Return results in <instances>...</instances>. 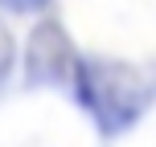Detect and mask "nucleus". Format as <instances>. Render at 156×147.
<instances>
[{
  "instance_id": "1",
  "label": "nucleus",
  "mask_w": 156,
  "mask_h": 147,
  "mask_svg": "<svg viewBox=\"0 0 156 147\" xmlns=\"http://www.w3.org/2000/svg\"><path fill=\"white\" fill-rule=\"evenodd\" d=\"M74 86L78 98L86 102V110L94 115V123L107 135L132 127L136 119L144 115L152 98V86L136 65L127 62H107V57H86L74 70Z\"/></svg>"
},
{
  "instance_id": "2",
  "label": "nucleus",
  "mask_w": 156,
  "mask_h": 147,
  "mask_svg": "<svg viewBox=\"0 0 156 147\" xmlns=\"http://www.w3.org/2000/svg\"><path fill=\"white\" fill-rule=\"evenodd\" d=\"M78 65H70V45H66L58 25H41L29 41V78L37 82H62L66 74H74Z\"/></svg>"
},
{
  "instance_id": "3",
  "label": "nucleus",
  "mask_w": 156,
  "mask_h": 147,
  "mask_svg": "<svg viewBox=\"0 0 156 147\" xmlns=\"http://www.w3.org/2000/svg\"><path fill=\"white\" fill-rule=\"evenodd\" d=\"M12 57H16L12 33H8V29H4V21H0V82L8 78V70H12Z\"/></svg>"
},
{
  "instance_id": "4",
  "label": "nucleus",
  "mask_w": 156,
  "mask_h": 147,
  "mask_svg": "<svg viewBox=\"0 0 156 147\" xmlns=\"http://www.w3.org/2000/svg\"><path fill=\"white\" fill-rule=\"evenodd\" d=\"M4 8H16V12H29V8H41L45 0H0Z\"/></svg>"
}]
</instances>
